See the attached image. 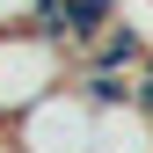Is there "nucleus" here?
Returning a JSON list of instances; mask_svg holds the SVG:
<instances>
[{"label": "nucleus", "instance_id": "obj_1", "mask_svg": "<svg viewBox=\"0 0 153 153\" xmlns=\"http://www.w3.org/2000/svg\"><path fill=\"white\" fill-rule=\"evenodd\" d=\"M95 109H102V102H95L80 80H59L44 102H29L22 117L0 131V146H7V153H88Z\"/></svg>", "mask_w": 153, "mask_h": 153}, {"label": "nucleus", "instance_id": "obj_2", "mask_svg": "<svg viewBox=\"0 0 153 153\" xmlns=\"http://www.w3.org/2000/svg\"><path fill=\"white\" fill-rule=\"evenodd\" d=\"M66 73H73V51L51 44L44 29H0V131L29 102H44Z\"/></svg>", "mask_w": 153, "mask_h": 153}, {"label": "nucleus", "instance_id": "obj_3", "mask_svg": "<svg viewBox=\"0 0 153 153\" xmlns=\"http://www.w3.org/2000/svg\"><path fill=\"white\" fill-rule=\"evenodd\" d=\"M117 22V0H44V15H36V29L51 36V44H66L73 59Z\"/></svg>", "mask_w": 153, "mask_h": 153}, {"label": "nucleus", "instance_id": "obj_4", "mask_svg": "<svg viewBox=\"0 0 153 153\" xmlns=\"http://www.w3.org/2000/svg\"><path fill=\"white\" fill-rule=\"evenodd\" d=\"M88 153H153V117L131 102V95L102 102V109H95V139H88Z\"/></svg>", "mask_w": 153, "mask_h": 153}, {"label": "nucleus", "instance_id": "obj_5", "mask_svg": "<svg viewBox=\"0 0 153 153\" xmlns=\"http://www.w3.org/2000/svg\"><path fill=\"white\" fill-rule=\"evenodd\" d=\"M44 0H0V29H36Z\"/></svg>", "mask_w": 153, "mask_h": 153}]
</instances>
